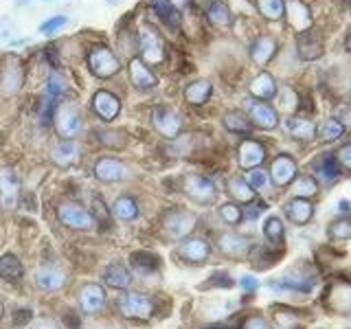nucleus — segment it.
Returning a JSON list of instances; mask_svg holds the SVG:
<instances>
[{
	"label": "nucleus",
	"instance_id": "20",
	"mask_svg": "<svg viewBox=\"0 0 351 329\" xmlns=\"http://www.w3.org/2000/svg\"><path fill=\"white\" fill-rule=\"evenodd\" d=\"M250 123L259 127V130H274L279 125V117L277 112H274V108L266 101H261V103H255L250 108Z\"/></svg>",
	"mask_w": 351,
	"mask_h": 329
},
{
	"label": "nucleus",
	"instance_id": "5",
	"mask_svg": "<svg viewBox=\"0 0 351 329\" xmlns=\"http://www.w3.org/2000/svg\"><path fill=\"white\" fill-rule=\"evenodd\" d=\"M22 84H25V69H22L16 55H9L0 66V93L5 97H11L20 90Z\"/></svg>",
	"mask_w": 351,
	"mask_h": 329
},
{
	"label": "nucleus",
	"instance_id": "39",
	"mask_svg": "<svg viewBox=\"0 0 351 329\" xmlns=\"http://www.w3.org/2000/svg\"><path fill=\"white\" fill-rule=\"evenodd\" d=\"M152 7L156 9V14L160 16V20L165 22V25H169V27H178L180 25V16H178V11H176L167 0H152Z\"/></svg>",
	"mask_w": 351,
	"mask_h": 329
},
{
	"label": "nucleus",
	"instance_id": "50",
	"mask_svg": "<svg viewBox=\"0 0 351 329\" xmlns=\"http://www.w3.org/2000/svg\"><path fill=\"white\" fill-rule=\"evenodd\" d=\"M241 329H268V323L263 321L261 316H248L244 325H241Z\"/></svg>",
	"mask_w": 351,
	"mask_h": 329
},
{
	"label": "nucleus",
	"instance_id": "43",
	"mask_svg": "<svg viewBox=\"0 0 351 329\" xmlns=\"http://www.w3.org/2000/svg\"><path fill=\"white\" fill-rule=\"evenodd\" d=\"M158 257L156 255H152V252H134L132 255V266L134 268H138V270H143V272H152L154 268H158Z\"/></svg>",
	"mask_w": 351,
	"mask_h": 329
},
{
	"label": "nucleus",
	"instance_id": "7",
	"mask_svg": "<svg viewBox=\"0 0 351 329\" xmlns=\"http://www.w3.org/2000/svg\"><path fill=\"white\" fill-rule=\"evenodd\" d=\"M296 51H299V58L305 62L321 60L325 53V42L321 38V33H316L312 27L296 33Z\"/></svg>",
	"mask_w": 351,
	"mask_h": 329
},
{
	"label": "nucleus",
	"instance_id": "27",
	"mask_svg": "<svg viewBox=\"0 0 351 329\" xmlns=\"http://www.w3.org/2000/svg\"><path fill=\"white\" fill-rule=\"evenodd\" d=\"M285 215H288L294 224H307L314 215V206L305 200V197H292V200L285 204Z\"/></svg>",
	"mask_w": 351,
	"mask_h": 329
},
{
	"label": "nucleus",
	"instance_id": "29",
	"mask_svg": "<svg viewBox=\"0 0 351 329\" xmlns=\"http://www.w3.org/2000/svg\"><path fill=\"white\" fill-rule=\"evenodd\" d=\"M211 93H213L211 82L197 80V82H193V84H189L184 88V99H186V103H191V106H202V103L208 101Z\"/></svg>",
	"mask_w": 351,
	"mask_h": 329
},
{
	"label": "nucleus",
	"instance_id": "45",
	"mask_svg": "<svg viewBox=\"0 0 351 329\" xmlns=\"http://www.w3.org/2000/svg\"><path fill=\"white\" fill-rule=\"evenodd\" d=\"M219 217H222L226 224L235 226V224H239V222H241V217H244V213H241V208H239L237 204L226 202V204L219 206Z\"/></svg>",
	"mask_w": 351,
	"mask_h": 329
},
{
	"label": "nucleus",
	"instance_id": "42",
	"mask_svg": "<svg viewBox=\"0 0 351 329\" xmlns=\"http://www.w3.org/2000/svg\"><path fill=\"white\" fill-rule=\"evenodd\" d=\"M318 189L316 184V178L312 175H299V178H294V195L296 197H310L314 195Z\"/></svg>",
	"mask_w": 351,
	"mask_h": 329
},
{
	"label": "nucleus",
	"instance_id": "51",
	"mask_svg": "<svg viewBox=\"0 0 351 329\" xmlns=\"http://www.w3.org/2000/svg\"><path fill=\"white\" fill-rule=\"evenodd\" d=\"M14 29V25H11V20L9 18H0V42H5V40H9L11 38V31Z\"/></svg>",
	"mask_w": 351,
	"mask_h": 329
},
{
	"label": "nucleus",
	"instance_id": "23",
	"mask_svg": "<svg viewBox=\"0 0 351 329\" xmlns=\"http://www.w3.org/2000/svg\"><path fill=\"white\" fill-rule=\"evenodd\" d=\"M208 244L204 239L200 237H195V239H186L180 244L178 248V255L184 259V261H189V263H202L208 259Z\"/></svg>",
	"mask_w": 351,
	"mask_h": 329
},
{
	"label": "nucleus",
	"instance_id": "55",
	"mask_svg": "<svg viewBox=\"0 0 351 329\" xmlns=\"http://www.w3.org/2000/svg\"><path fill=\"white\" fill-rule=\"evenodd\" d=\"M93 329H123V327L117 325V323H99V325H95Z\"/></svg>",
	"mask_w": 351,
	"mask_h": 329
},
{
	"label": "nucleus",
	"instance_id": "58",
	"mask_svg": "<svg viewBox=\"0 0 351 329\" xmlns=\"http://www.w3.org/2000/svg\"><path fill=\"white\" fill-rule=\"evenodd\" d=\"M27 3H31V0H16V5H18V7H25Z\"/></svg>",
	"mask_w": 351,
	"mask_h": 329
},
{
	"label": "nucleus",
	"instance_id": "49",
	"mask_svg": "<svg viewBox=\"0 0 351 329\" xmlns=\"http://www.w3.org/2000/svg\"><path fill=\"white\" fill-rule=\"evenodd\" d=\"M336 160H338L340 167L351 169V143H349V145H343V147L338 149V154H336Z\"/></svg>",
	"mask_w": 351,
	"mask_h": 329
},
{
	"label": "nucleus",
	"instance_id": "32",
	"mask_svg": "<svg viewBox=\"0 0 351 329\" xmlns=\"http://www.w3.org/2000/svg\"><path fill=\"white\" fill-rule=\"evenodd\" d=\"M285 127H288V132L299 141H312L316 136V125L312 123V121L307 119H299V117H292L285 121Z\"/></svg>",
	"mask_w": 351,
	"mask_h": 329
},
{
	"label": "nucleus",
	"instance_id": "25",
	"mask_svg": "<svg viewBox=\"0 0 351 329\" xmlns=\"http://www.w3.org/2000/svg\"><path fill=\"white\" fill-rule=\"evenodd\" d=\"M77 156H80V145L75 141H62L51 149V160L58 167H71Z\"/></svg>",
	"mask_w": 351,
	"mask_h": 329
},
{
	"label": "nucleus",
	"instance_id": "59",
	"mask_svg": "<svg viewBox=\"0 0 351 329\" xmlns=\"http://www.w3.org/2000/svg\"><path fill=\"white\" fill-rule=\"evenodd\" d=\"M5 316V305H3V301H0V318Z\"/></svg>",
	"mask_w": 351,
	"mask_h": 329
},
{
	"label": "nucleus",
	"instance_id": "16",
	"mask_svg": "<svg viewBox=\"0 0 351 329\" xmlns=\"http://www.w3.org/2000/svg\"><path fill=\"white\" fill-rule=\"evenodd\" d=\"M314 277L312 274H303L301 270H288L281 277V281L270 283L274 290H294V292H310L314 285Z\"/></svg>",
	"mask_w": 351,
	"mask_h": 329
},
{
	"label": "nucleus",
	"instance_id": "48",
	"mask_svg": "<svg viewBox=\"0 0 351 329\" xmlns=\"http://www.w3.org/2000/svg\"><path fill=\"white\" fill-rule=\"evenodd\" d=\"M64 90H66V84H64V80H60L58 75H51L49 80H47V97L55 99V97H60Z\"/></svg>",
	"mask_w": 351,
	"mask_h": 329
},
{
	"label": "nucleus",
	"instance_id": "30",
	"mask_svg": "<svg viewBox=\"0 0 351 329\" xmlns=\"http://www.w3.org/2000/svg\"><path fill=\"white\" fill-rule=\"evenodd\" d=\"M112 215L117 219H123V222H132V219L138 217V204L134 197L130 195H119L112 202Z\"/></svg>",
	"mask_w": 351,
	"mask_h": 329
},
{
	"label": "nucleus",
	"instance_id": "33",
	"mask_svg": "<svg viewBox=\"0 0 351 329\" xmlns=\"http://www.w3.org/2000/svg\"><path fill=\"white\" fill-rule=\"evenodd\" d=\"M314 169L325 180H336L340 175V164L334 154H321V156L314 160Z\"/></svg>",
	"mask_w": 351,
	"mask_h": 329
},
{
	"label": "nucleus",
	"instance_id": "17",
	"mask_svg": "<svg viewBox=\"0 0 351 329\" xmlns=\"http://www.w3.org/2000/svg\"><path fill=\"white\" fill-rule=\"evenodd\" d=\"M270 175H272L274 184L288 186V184L294 182V178H296V162H294L290 156H285V154H281V156H277V158L272 160Z\"/></svg>",
	"mask_w": 351,
	"mask_h": 329
},
{
	"label": "nucleus",
	"instance_id": "61",
	"mask_svg": "<svg viewBox=\"0 0 351 329\" xmlns=\"http://www.w3.org/2000/svg\"><path fill=\"white\" fill-rule=\"evenodd\" d=\"M49 3H51V0H49Z\"/></svg>",
	"mask_w": 351,
	"mask_h": 329
},
{
	"label": "nucleus",
	"instance_id": "24",
	"mask_svg": "<svg viewBox=\"0 0 351 329\" xmlns=\"http://www.w3.org/2000/svg\"><path fill=\"white\" fill-rule=\"evenodd\" d=\"M250 95L255 99H261V101H268V99H274V95H277V82H274V77L270 73H259L255 80L250 82Z\"/></svg>",
	"mask_w": 351,
	"mask_h": 329
},
{
	"label": "nucleus",
	"instance_id": "21",
	"mask_svg": "<svg viewBox=\"0 0 351 329\" xmlns=\"http://www.w3.org/2000/svg\"><path fill=\"white\" fill-rule=\"evenodd\" d=\"M285 16H288L290 25L296 29V33L312 27V14L301 0H288V3H285Z\"/></svg>",
	"mask_w": 351,
	"mask_h": 329
},
{
	"label": "nucleus",
	"instance_id": "10",
	"mask_svg": "<svg viewBox=\"0 0 351 329\" xmlns=\"http://www.w3.org/2000/svg\"><path fill=\"white\" fill-rule=\"evenodd\" d=\"M95 175L101 182H123L132 178V171L123 160L117 158H99L95 164Z\"/></svg>",
	"mask_w": 351,
	"mask_h": 329
},
{
	"label": "nucleus",
	"instance_id": "3",
	"mask_svg": "<svg viewBox=\"0 0 351 329\" xmlns=\"http://www.w3.org/2000/svg\"><path fill=\"white\" fill-rule=\"evenodd\" d=\"M86 62H88V69H90L93 75H97L99 80H110V77H114L121 71L119 58L106 47H93Z\"/></svg>",
	"mask_w": 351,
	"mask_h": 329
},
{
	"label": "nucleus",
	"instance_id": "6",
	"mask_svg": "<svg viewBox=\"0 0 351 329\" xmlns=\"http://www.w3.org/2000/svg\"><path fill=\"white\" fill-rule=\"evenodd\" d=\"M119 312L125 318H138V321H145V318L152 316L154 305L149 301V296L141 294V292H128L119 299L117 303Z\"/></svg>",
	"mask_w": 351,
	"mask_h": 329
},
{
	"label": "nucleus",
	"instance_id": "8",
	"mask_svg": "<svg viewBox=\"0 0 351 329\" xmlns=\"http://www.w3.org/2000/svg\"><path fill=\"white\" fill-rule=\"evenodd\" d=\"M152 121H154V127H156L165 138H176L180 134V130H182L180 114L176 112L173 108H167V106L154 108Z\"/></svg>",
	"mask_w": 351,
	"mask_h": 329
},
{
	"label": "nucleus",
	"instance_id": "19",
	"mask_svg": "<svg viewBox=\"0 0 351 329\" xmlns=\"http://www.w3.org/2000/svg\"><path fill=\"white\" fill-rule=\"evenodd\" d=\"M277 49H279L277 40L270 36H261L250 44V60L257 66H266L277 55Z\"/></svg>",
	"mask_w": 351,
	"mask_h": 329
},
{
	"label": "nucleus",
	"instance_id": "13",
	"mask_svg": "<svg viewBox=\"0 0 351 329\" xmlns=\"http://www.w3.org/2000/svg\"><path fill=\"white\" fill-rule=\"evenodd\" d=\"M20 200V180L14 169H0V206L16 208Z\"/></svg>",
	"mask_w": 351,
	"mask_h": 329
},
{
	"label": "nucleus",
	"instance_id": "2",
	"mask_svg": "<svg viewBox=\"0 0 351 329\" xmlns=\"http://www.w3.org/2000/svg\"><path fill=\"white\" fill-rule=\"evenodd\" d=\"M197 217L186 208H171L162 215V230L171 239H184L195 228Z\"/></svg>",
	"mask_w": 351,
	"mask_h": 329
},
{
	"label": "nucleus",
	"instance_id": "11",
	"mask_svg": "<svg viewBox=\"0 0 351 329\" xmlns=\"http://www.w3.org/2000/svg\"><path fill=\"white\" fill-rule=\"evenodd\" d=\"M77 299H80L82 312H86V314H99L106 307V303H108V294H106V290L99 283H86V285H82V288H80Z\"/></svg>",
	"mask_w": 351,
	"mask_h": 329
},
{
	"label": "nucleus",
	"instance_id": "36",
	"mask_svg": "<svg viewBox=\"0 0 351 329\" xmlns=\"http://www.w3.org/2000/svg\"><path fill=\"white\" fill-rule=\"evenodd\" d=\"M316 134H318V138H321V141L332 143V141H338L340 136L345 134V125L340 123L338 119H327V121H323L321 125H318Z\"/></svg>",
	"mask_w": 351,
	"mask_h": 329
},
{
	"label": "nucleus",
	"instance_id": "18",
	"mask_svg": "<svg viewBox=\"0 0 351 329\" xmlns=\"http://www.w3.org/2000/svg\"><path fill=\"white\" fill-rule=\"evenodd\" d=\"M64 283H66V274L55 266H42L36 272V285L42 292H58L64 288Z\"/></svg>",
	"mask_w": 351,
	"mask_h": 329
},
{
	"label": "nucleus",
	"instance_id": "41",
	"mask_svg": "<svg viewBox=\"0 0 351 329\" xmlns=\"http://www.w3.org/2000/svg\"><path fill=\"white\" fill-rule=\"evenodd\" d=\"M244 180L250 184V189H252V191H266V189H268V184H270L268 171H263L261 167L250 169V171L246 173V178H244Z\"/></svg>",
	"mask_w": 351,
	"mask_h": 329
},
{
	"label": "nucleus",
	"instance_id": "12",
	"mask_svg": "<svg viewBox=\"0 0 351 329\" xmlns=\"http://www.w3.org/2000/svg\"><path fill=\"white\" fill-rule=\"evenodd\" d=\"M138 49L143 60L147 64H160L165 60V47H162V40L158 38L156 31L152 29H143L141 36H138Z\"/></svg>",
	"mask_w": 351,
	"mask_h": 329
},
{
	"label": "nucleus",
	"instance_id": "37",
	"mask_svg": "<svg viewBox=\"0 0 351 329\" xmlns=\"http://www.w3.org/2000/svg\"><path fill=\"white\" fill-rule=\"evenodd\" d=\"M228 191L241 204H248V202L255 200V191L250 189V184L244 178H230L228 180Z\"/></svg>",
	"mask_w": 351,
	"mask_h": 329
},
{
	"label": "nucleus",
	"instance_id": "44",
	"mask_svg": "<svg viewBox=\"0 0 351 329\" xmlns=\"http://www.w3.org/2000/svg\"><path fill=\"white\" fill-rule=\"evenodd\" d=\"M329 237L332 239H349L351 237V217H340L336 219V222H332V226H329Z\"/></svg>",
	"mask_w": 351,
	"mask_h": 329
},
{
	"label": "nucleus",
	"instance_id": "35",
	"mask_svg": "<svg viewBox=\"0 0 351 329\" xmlns=\"http://www.w3.org/2000/svg\"><path fill=\"white\" fill-rule=\"evenodd\" d=\"M224 127L228 132H235V134H248V132L252 130V123L244 112H239V110H230V112L224 114Z\"/></svg>",
	"mask_w": 351,
	"mask_h": 329
},
{
	"label": "nucleus",
	"instance_id": "54",
	"mask_svg": "<svg viewBox=\"0 0 351 329\" xmlns=\"http://www.w3.org/2000/svg\"><path fill=\"white\" fill-rule=\"evenodd\" d=\"M167 3L173 7V9H182V7H186L191 3V0H167Z\"/></svg>",
	"mask_w": 351,
	"mask_h": 329
},
{
	"label": "nucleus",
	"instance_id": "34",
	"mask_svg": "<svg viewBox=\"0 0 351 329\" xmlns=\"http://www.w3.org/2000/svg\"><path fill=\"white\" fill-rule=\"evenodd\" d=\"M22 274H25V268H22V263H20V259L16 255L7 252V255L0 257V279L20 281Z\"/></svg>",
	"mask_w": 351,
	"mask_h": 329
},
{
	"label": "nucleus",
	"instance_id": "46",
	"mask_svg": "<svg viewBox=\"0 0 351 329\" xmlns=\"http://www.w3.org/2000/svg\"><path fill=\"white\" fill-rule=\"evenodd\" d=\"M274 97H279V106H281V110H285V112H292V110L299 108V97H296L290 88H281V93L277 90Z\"/></svg>",
	"mask_w": 351,
	"mask_h": 329
},
{
	"label": "nucleus",
	"instance_id": "9",
	"mask_svg": "<svg viewBox=\"0 0 351 329\" xmlns=\"http://www.w3.org/2000/svg\"><path fill=\"white\" fill-rule=\"evenodd\" d=\"M184 193L191 197L193 202H200V204H208L215 200V184L204 178V175H197V173H191L184 178Z\"/></svg>",
	"mask_w": 351,
	"mask_h": 329
},
{
	"label": "nucleus",
	"instance_id": "57",
	"mask_svg": "<svg viewBox=\"0 0 351 329\" xmlns=\"http://www.w3.org/2000/svg\"><path fill=\"white\" fill-rule=\"evenodd\" d=\"M345 49L351 53V29H349V33H347V38H345Z\"/></svg>",
	"mask_w": 351,
	"mask_h": 329
},
{
	"label": "nucleus",
	"instance_id": "22",
	"mask_svg": "<svg viewBox=\"0 0 351 329\" xmlns=\"http://www.w3.org/2000/svg\"><path fill=\"white\" fill-rule=\"evenodd\" d=\"M130 80H132V84H134V88H138V90H149V88H156V84H158L156 75L143 64V60L130 62Z\"/></svg>",
	"mask_w": 351,
	"mask_h": 329
},
{
	"label": "nucleus",
	"instance_id": "4",
	"mask_svg": "<svg viewBox=\"0 0 351 329\" xmlns=\"http://www.w3.org/2000/svg\"><path fill=\"white\" fill-rule=\"evenodd\" d=\"M58 219L66 226V228H73V230H90L95 228V217L93 213L84 208L82 204H75V202H64L58 206Z\"/></svg>",
	"mask_w": 351,
	"mask_h": 329
},
{
	"label": "nucleus",
	"instance_id": "14",
	"mask_svg": "<svg viewBox=\"0 0 351 329\" xmlns=\"http://www.w3.org/2000/svg\"><path fill=\"white\" fill-rule=\"evenodd\" d=\"M93 110H95V114L106 121V123H110V121H114L121 112V101H119V97L112 95V93H108V90H99L95 93L93 97Z\"/></svg>",
	"mask_w": 351,
	"mask_h": 329
},
{
	"label": "nucleus",
	"instance_id": "47",
	"mask_svg": "<svg viewBox=\"0 0 351 329\" xmlns=\"http://www.w3.org/2000/svg\"><path fill=\"white\" fill-rule=\"evenodd\" d=\"M66 22H69V18H66V16H53V18L42 22V25H40V33H42V36H53V33L60 31L66 25Z\"/></svg>",
	"mask_w": 351,
	"mask_h": 329
},
{
	"label": "nucleus",
	"instance_id": "60",
	"mask_svg": "<svg viewBox=\"0 0 351 329\" xmlns=\"http://www.w3.org/2000/svg\"><path fill=\"white\" fill-rule=\"evenodd\" d=\"M108 3H110V5H114V3H117V0H108Z\"/></svg>",
	"mask_w": 351,
	"mask_h": 329
},
{
	"label": "nucleus",
	"instance_id": "31",
	"mask_svg": "<svg viewBox=\"0 0 351 329\" xmlns=\"http://www.w3.org/2000/svg\"><path fill=\"white\" fill-rule=\"evenodd\" d=\"M206 20L211 22L213 27H228L233 22V16H230V9L222 3V0H211L206 5Z\"/></svg>",
	"mask_w": 351,
	"mask_h": 329
},
{
	"label": "nucleus",
	"instance_id": "28",
	"mask_svg": "<svg viewBox=\"0 0 351 329\" xmlns=\"http://www.w3.org/2000/svg\"><path fill=\"white\" fill-rule=\"evenodd\" d=\"M104 281L114 290H125L132 283V272L123 266V263H110L104 270Z\"/></svg>",
	"mask_w": 351,
	"mask_h": 329
},
{
	"label": "nucleus",
	"instance_id": "40",
	"mask_svg": "<svg viewBox=\"0 0 351 329\" xmlns=\"http://www.w3.org/2000/svg\"><path fill=\"white\" fill-rule=\"evenodd\" d=\"M263 235H266L272 244H281L283 235H285V228H283L281 219L279 217H268L266 224H263Z\"/></svg>",
	"mask_w": 351,
	"mask_h": 329
},
{
	"label": "nucleus",
	"instance_id": "38",
	"mask_svg": "<svg viewBox=\"0 0 351 329\" xmlns=\"http://www.w3.org/2000/svg\"><path fill=\"white\" fill-rule=\"evenodd\" d=\"M259 14L266 20H281L285 16V0H255Z\"/></svg>",
	"mask_w": 351,
	"mask_h": 329
},
{
	"label": "nucleus",
	"instance_id": "26",
	"mask_svg": "<svg viewBox=\"0 0 351 329\" xmlns=\"http://www.w3.org/2000/svg\"><path fill=\"white\" fill-rule=\"evenodd\" d=\"M217 246L228 257H244L246 252H248V248H250L248 246V239L237 235V233H224V235H219Z\"/></svg>",
	"mask_w": 351,
	"mask_h": 329
},
{
	"label": "nucleus",
	"instance_id": "15",
	"mask_svg": "<svg viewBox=\"0 0 351 329\" xmlns=\"http://www.w3.org/2000/svg\"><path fill=\"white\" fill-rule=\"evenodd\" d=\"M237 151H239V164L244 169H255L263 160H266V147H263L261 143L252 141V138L241 141Z\"/></svg>",
	"mask_w": 351,
	"mask_h": 329
},
{
	"label": "nucleus",
	"instance_id": "53",
	"mask_svg": "<svg viewBox=\"0 0 351 329\" xmlns=\"http://www.w3.org/2000/svg\"><path fill=\"white\" fill-rule=\"evenodd\" d=\"M33 329H60V327L55 321H51V318H42V321H38L36 325H33Z\"/></svg>",
	"mask_w": 351,
	"mask_h": 329
},
{
	"label": "nucleus",
	"instance_id": "1",
	"mask_svg": "<svg viewBox=\"0 0 351 329\" xmlns=\"http://www.w3.org/2000/svg\"><path fill=\"white\" fill-rule=\"evenodd\" d=\"M53 123H55V130H58V134L62 136V141H73L75 136H80L84 130L82 112L75 103L58 106V110L53 112Z\"/></svg>",
	"mask_w": 351,
	"mask_h": 329
},
{
	"label": "nucleus",
	"instance_id": "56",
	"mask_svg": "<svg viewBox=\"0 0 351 329\" xmlns=\"http://www.w3.org/2000/svg\"><path fill=\"white\" fill-rule=\"evenodd\" d=\"M338 211H351V206H349V202H345V200H340V202H338Z\"/></svg>",
	"mask_w": 351,
	"mask_h": 329
},
{
	"label": "nucleus",
	"instance_id": "52",
	"mask_svg": "<svg viewBox=\"0 0 351 329\" xmlns=\"http://www.w3.org/2000/svg\"><path fill=\"white\" fill-rule=\"evenodd\" d=\"M239 285L244 288L246 292H255L257 288H259V281L255 279V277H241L239 279Z\"/></svg>",
	"mask_w": 351,
	"mask_h": 329
}]
</instances>
